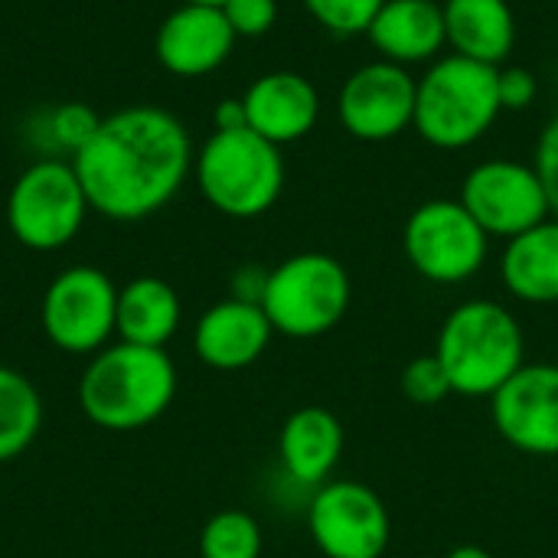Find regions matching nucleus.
Segmentation results:
<instances>
[{
	"mask_svg": "<svg viewBox=\"0 0 558 558\" xmlns=\"http://www.w3.org/2000/svg\"><path fill=\"white\" fill-rule=\"evenodd\" d=\"M500 65L474 62L464 56L438 59L415 92V131L438 150H461L481 141L500 108L497 92Z\"/></svg>",
	"mask_w": 558,
	"mask_h": 558,
	"instance_id": "4",
	"label": "nucleus"
},
{
	"mask_svg": "<svg viewBox=\"0 0 558 558\" xmlns=\"http://www.w3.org/2000/svg\"><path fill=\"white\" fill-rule=\"evenodd\" d=\"M222 13L235 36H265L278 20V0H226Z\"/></svg>",
	"mask_w": 558,
	"mask_h": 558,
	"instance_id": "27",
	"label": "nucleus"
},
{
	"mask_svg": "<svg viewBox=\"0 0 558 558\" xmlns=\"http://www.w3.org/2000/svg\"><path fill=\"white\" fill-rule=\"evenodd\" d=\"M402 392L409 402L415 405H438L445 402L454 389H451V379L441 366V360L435 353L428 356H415L405 369H402Z\"/></svg>",
	"mask_w": 558,
	"mask_h": 558,
	"instance_id": "26",
	"label": "nucleus"
},
{
	"mask_svg": "<svg viewBox=\"0 0 558 558\" xmlns=\"http://www.w3.org/2000/svg\"><path fill=\"white\" fill-rule=\"evenodd\" d=\"M262 526L245 510H219L199 533V558H262Z\"/></svg>",
	"mask_w": 558,
	"mask_h": 558,
	"instance_id": "23",
	"label": "nucleus"
},
{
	"mask_svg": "<svg viewBox=\"0 0 558 558\" xmlns=\"http://www.w3.org/2000/svg\"><path fill=\"white\" fill-rule=\"evenodd\" d=\"M180 294L163 278L141 275L118 288V337L124 343L163 350L180 330Z\"/></svg>",
	"mask_w": 558,
	"mask_h": 558,
	"instance_id": "21",
	"label": "nucleus"
},
{
	"mask_svg": "<svg viewBox=\"0 0 558 558\" xmlns=\"http://www.w3.org/2000/svg\"><path fill=\"white\" fill-rule=\"evenodd\" d=\"M445 558H494L487 549H481V546H458V549H451Z\"/></svg>",
	"mask_w": 558,
	"mask_h": 558,
	"instance_id": "32",
	"label": "nucleus"
},
{
	"mask_svg": "<svg viewBox=\"0 0 558 558\" xmlns=\"http://www.w3.org/2000/svg\"><path fill=\"white\" fill-rule=\"evenodd\" d=\"M451 389L468 399H490L510 376L526 366V337L513 311L500 301H464L458 304L435 343Z\"/></svg>",
	"mask_w": 558,
	"mask_h": 558,
	"instance_id": "3",
	"label": "nucleus"
},
{
	"mask_svg": "<svg viewBox=\"0 0 558 558\" xmlns=\"http://www.w3.org/2000/svg\"><path fill=\"white\" fill-rule=\"evenodd\" d=\"M39 324L49 343L72 356H95L118 333V288L92 265H72L56 275L39 304Z\"/></svg>",
	"mask_w": 558,
	"mask_h": 558,
	"instance_id": "8",
	"label": "nucleus"
},
{
	"mask_svg": "<svg viewBox=\"0 0 558 558\" xmlns=\"http://www.w3.org/2000/svg\"><path fill=\"white\" fill-rule=\"evenodd\" d=\"M418 82L405 65L376 59L360 65L337 95V114L356 141H392L415 124Z\"/></svg>",
	"mask_w": 558,
	"mask_h": 558,
	"instance_id": "12",
	"label": "nucleus"
},
{
	"mask_svg": "<svg viewBox=\"0 0 558 558\" xmlns=\"http://www.w3.org/2000/svg\"><path fill=\"white\" fill-rule=\"evenodd\" d=\"M43 428V399L36 386L10 366H0V464L20 458Z\"/></svg>",
	"mask_w": 558,
	"mask_h": 558,
	"instance_id": "22",
	"label": "nucleus"
},
{
	"mask_svg": "<svg viewBox=\"0 0 558 558\" xmlns=\"http://www.w3.org/2000/svg\"><path fill=\"white\" fill-rule=\"evenodd\" d=\"M402 248L425 281L461 284L484 268L490 235L461 206V199H428L409 216Z\"/></svg>",
	"mask_w": 558,
	"mask_h": 558,
	"instance_id": "9",
	"label": "nucleus"
},
{
	"mask_svg": "<svg viewBox=\"0 0 558 558\" xmlns=\"http://www.w3.org/2000/svg\"><path fill=\"white\" fill-rule=\"evenodd\" d=\"M497 435L533 458H558V366L526 363L490 396Z\"/></svg>",
	"mask_w": 558,
	"mask_h": 558,
	"instance_id": "13",
	"label": "nucleus"
},
{
	"mask_svg": "<svg viewBox=\"0 0 558 558\" xmlns=\"http://www.w3.org/2000/svg\"><path fill=\"white\" fill-rule=\"evenodd\" d=\"M242 101L248 128L278 147L307 137L320 114V95L314 82L298 72H268L255 78Z\"/></svg>",
	"mask_w": 558,
	"mask_h": 558,
	"instance_id": "16",
	"label": "nucleus"
},
{
	"mask_svg": "<svg viewBox=\"0 0 558 558\" xmlns=\"http://www.w3.org/2000/svg\"><path fill=\"white\" fill-rule=\"evenodd\" d=\"M88 206L114 222L160 213L193 170L183 121L154 105H131L101 118L98 134L72 157Z\"/></svg>",
	"mask_w": 558,
	"mask_h": 558,
	"instance_id": "1",
	"label": "nucleus"
},
{
	"mask_svg": "<svg viewBox=\"0 0 558 558\" xmlns=\"http://www.w3.org/2000/svg\"><path fill=\"white\" fill-rule=\"evenodd\" d=\"M88 209V196L72 163L36 160L10 186L7 226L20 245L33 252H56L82 232Z\"/></svg>",
	"mask_w": 558,
	"mask_h": 558,
	"instance_id": "7",
	"label": "nucleus"
},
{
	"mask_svg": "<svg viewBox=\"0 0 558 558\" xmlns=\"http://www.w3.org/2000/svg\"><path fill=\"white\" fill-rule=\"evenodd\" d=\"M461 206L490 239H517L553 216L546 186L533 163L484 160L461 186Z\"/></svg>",
	"mask_w": 558,
	"mask_h": 558,
	"instance_id": "11",
	"label": "nucleus"
},
{
	"mask_svg": "<svg viewBox=\"0 0 558 558\" xmlns=\"http://www.w3.org/2000/svg\"><path fill=\"white\" fill-rule=\"evenodd\" d=\"M441 13L454 56L504 65L517 43V16L507 0H445Z\"/></svg>",
	"mask_w": 558,
	"mask_h": 558,
	"instance_id": "19",
	"label": "nucleus"
},
{
	"mask_svg": "<svg viewBox=\"0 0 558 558\" xmlns=\"http://www.w3.org/2000/svg\"><path fill=\"white\" fill-rule=\"evenodd\" d=\"M271 337L275 330L262 304L226 298L199 314L193 327V353L209 369L235 373V369H248L252 363H258Z\"/></svg>",
	"mask_w": 558,
	"mask_h": 558,
	"instance_id": "15",
	"label": "nucleus"
},
{
	"mask_svg": "<svg viewBox=\"0 0 558 558\" xmlns=\"http://www.w3.org/2000/svg\"><path fill=\"white\" fill-rule=\"evenodd\" d=\"M347 435L330 409L304 405L288 415L278 435V458L291 484L317 490L340 464Z\"/></svg>",
	"mask_w": 558,
	"mask_h": 558,
	"instance_id": "17",
	"label": "nucleus"
},
{
	"mask_svg": "<svg viewBox=\"0 0 558 558\" xmlns=\"http://www.w3.org/2000/svg\"><path fill=\"white\" fill-rule=\"evenodd\" d=\"M183 3H206V7H222L226 0H183Z\"/></svg>",
	"mask_w": 558,
	"mask_h": 558,
	"instance_id": "33",
	"label": "nucleus"
},
{
	"mask_svg": "<svg viewBox=\"0 0 558 558\" xmlns=\"http://www.w3.org/2000/svg\"><path fill=\"white\" fill-rule=\"evenodd\" d=\"M235 33L222 7L183 3L157 29L154 52L160 65L180 78H196L216 72L235 46Z\"/></svg>",
	"mask_w": 558,
	"mask_h": 558,
	"instance_id": "14",
	"label": "nucleus"
},
{
	"mask_svg": "<svg viewBox=\"0 0 558 558\" xmlns=\"http://www.w3.org/2000/svg\"><path fill=\"white\" fill-rule=\"evenodd\" d=\"M268 271L271 268H258V265H245L235 271L232 278V298L248 301V304H262L265 284H268Z\"/></svg>",
	"mask_w": 558,
	"mask_h": 558,
	"instance_id": "30",
	"label": "nucleus"
},
{
	"mask_svg": "<svg viewBox=\"0 0 558 558\" xmlns=\"http://www.w3.org/2000/svg\"><path fill=\"white\" fill-rule=\"evenodd\" d=\"M536 173L546 186V196H549V206L558 219V114L546 124L543 137H539V147H536Z\"/></svg>",
	"mask_w": 558,
	"mask_h": 558,
	"instance_id": "29",
	"label": "nucleus"
},
{
	"mask_svg": "<svg viewBox=\"0 0 558 558\" xmlns=\"http://www.w3.org/2000/svg\"><path fill=\"white\" fill-rule=\"evenodd\" d=\"M386 0H304L307 13L337 36L366 33Z\"/></svg>",
	"mask_w": 558,
	"mask_h": 558,
	"instance_id": "25",
	"label": "nucleus"
},
{
	"mask_svg": "<svg viewBox=\"0 0 558 558\" xmlns=\"http://www.w3.org/2000/svg\"><path fill=\"white\" fill-rule=\"evenodd\" d=\"M497 92H500V108L504 111H523L533 105L539 85L536 75L523 65H500L497 72Z\"/></svg>",
	"mask_w": 558,
	"mask_h": 558,
	"instance_id": "28",
	"label": "nucleus"
},
{
	"mask_svg": "<svg viewBox=\"0 0 558 558\" xmlns=\"http://www.w3.org/2000/svg\"><path fill=\"white\" fill-rule=\"evenodd\" d=\"M203 199L229 219H255L268 213L284 190V160L278 144L252 128L213 131L193 157Z\"/></svg>",
	"mask_w": 558,
	"mask_h": 558,
	"instance_id": "5",
	"label": "nucleus"
},
{
	"mask_svg": "<svg viewBox=\"0 0 558 558\" xmlns=\"http://www.w3.org/2000/svg\"><path fill=\"white\" fill-rule=\"evenodd\" d=\"M307 533L324 558H383L392 536V517L369 484L327 481L311 490Z\"/></svg>",
	"mask_w": 558,
	"mask_h": 558,
	"instance_id": "10",
	"label": "nucleus"
},
{
	"mask_svg": "<svg viewBox=\"0 0 558 558\" xmlns=\"http://www.w3.org/2000/svg\"><path fill=\"white\" fill-rule=\"evenodd\" d=\"M350 301L353 284L340 258L327 252H298L268 271L262 311L275 333L314 340L347 317Z\"/></svg>",
	"mask_w": 558,
	"mask_h": 558,
	"instance_id": "6",
	"label": "nucleus"
},
{
	"mask_svg": "<svg viewBox=\"0 0 558 558\" xmlns=\"http://www.w3.org/2000/svg\"><path fill=\"white\" fill-rule=\"evenodd\" d=\"M46 124H49L52 144H56L59 150H65V154L75 157V154L98 134L101 114H98L92 105H85V101H65V105H59V108L49 111Z\"/></svg>",
	"mask_w": 558,
	"mask_h": 558,
	"instance_id": "24",
	"label": "nucleus"
},
{
	"mask_svg": "<svg viewBox=\"0 0 558 558\" xmlns=\"http://www.w3.org/2000/svg\"><path fill=\"white\" fill-rule=\"evenodd\" d=\"M213 121H216V131H239V128H248V118H245V101L242 98H222L213 111Z\"/></svg>",
	"mask_w": 558,
	"mask_h": 558,
	"instance_id": "31",
	"label": "nucleus"
},
{
	"mask_svg": "<svg viewBox=\"0 0 558 558\" xmlns=\"http://www.w3.org/2000/svg\"><path fill=\"white\" fill-rule=\"evenodd\" d=\"M366 36L379 56L396 65L428 62L448 43L445 13L435 0H386Z\"/></svg>",
	"mask_w": 558,
	"mask_h": 558,
	"instance_id": "18",
	"label": "nucleus"
},
{
	"mask_svg": "<svg viewBox=\"0 0 558 558\" xmlns=\"http://www.w3.org/2000/svg\"><path fill=\"white\" fill-rule=\"evenodd\" d=\"M177 396V366L167 350L108 343L78 379L85 418L105 432H137L154 425Z\"/></svg>",
	"mask_w": 558,
	"mask_h": 558,
	"instance_id": "2",
	"label": "nucleus"
},
{
	"mask_svg": "<svg viewBox=\"0 0 558 558\" xmlns=\"http://www.w3.org/2000/svg\"><path fill=\"white\" fill-rule=\"evenodd\" d=\"M500 278L517 301L558 304V219H546L507 242Z\"/></svg>",
	"mask_w": 558,
	"mask_h": 558,
	"instance_id": "20",
	"label": "nucleus"
}]
</instances>
